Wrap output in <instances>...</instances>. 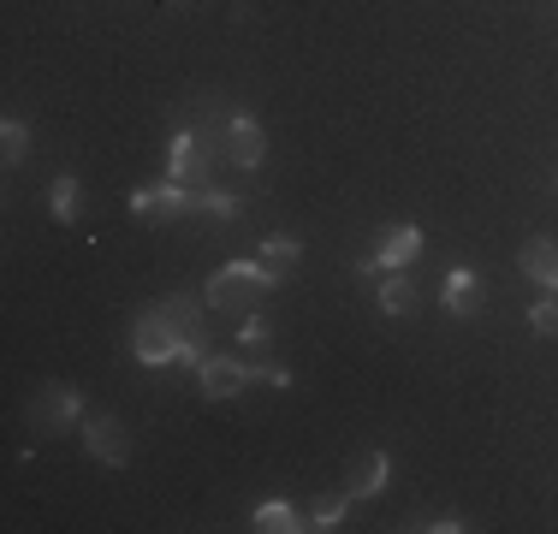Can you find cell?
<instances>
[{"instance_id":"20","label":"cell","mask_w":558,"mask_h":534,"mask_svg":"<svg viewBox=\"0 0 558 534\" xmlns=\"http://www.w3.org/2000/svg\"><path fill=\"white\" fill-rule=\"evenodd\" d=\"M24 149H31V125H24V119H7V125H0V155H7V167H19Z\"/></svg>"},{"instance_id":"26","label":"cell","mask_w":558,"mask_h":534,"mask_svg":"<svg viewBox=\"0 0 558 534\" xmlns=\"http://www.w3.org/2000/svg\"><path fill=\"white\" fill-rule=\"evenodd\" d=\"M179 7H184V0H179Z\"/></svg>"},{"instance_id":"21","label":"cell","mask_w":558,"mask_h":534,"mask_svg":"<svg viewBox=\"0 0 558 534\" xmlns=\"http://www.w3.org/2000/svg\"><path fill=\"white\" fill-rule=\"evenodd\" d=\"M529 327H535L541 339H558V291H541V303L529 310Z\"/></svg>"},{"instance_id":"7","label":"cell","mask_w":558,"mask_h":534,"mask_svg":"<svg viewBox=\"0 0 558 534\" xmlns=\"http://www.w3.org/2000/svg\"><path fill=\"white\" fill-rule=\"evenodd\" d=\"M226 160H232L238 172H256L262 160H268V131H262L256 113H232L226 119Z\"/></svg>"},{"instance_id":"14","label":"cell","mask_w":558,"mask_h":534,"mask_svg":"<svg viewBox=\"0 0 558 534\" xmlns=\"http://www.w3.org/2000/svg\"><path fill=\"white\" fill-rule=\"evenodd\" d=\"M48 208H54L60 226H77L84 220V184H77L72 172H54V184H48Z\"/></svg>"},{"instance_id":"13","label":"cell","mask_w":558,"mask_h":534,"mask_svg":"<svg viewBox=\"0 0 558 534\" xmlns=\"http://www.w3.org/2000/svg\"><path fill=\"white\" fill-rule=\"evenodd\" d=\"M250 529L256 534H298V529H310V517L286 499H262L256 511H250Z\"/></svg>"},{"instance_id":"3","label":"cell","mask_w":558,"mask_h":534,"mask_svg":"<svg viewBox=\"0 0 558 534\" xmlns=\"http://www.w3.org/2000/svg\"><path fill=\"white\" fill-rule=\"evenodd\" d=\"M24 416H31L36 434H72V427H84V392L65 380H48V386H36Z\"/></svg>"},{"instance_id":"24","label":"cell","mask_w":558,"mask_h":534,"mask_svg":"<svg viewBox=\"0 0 558 534\" xmlns=\"http://www.w3.org/2000/svg\"><path fill=\"white\" fill-rule=\"evenodd\" d=\"M428 534H463V529H475V523H463L458 511H446V517H434V523H422Z\"/></svg>"},{"instance_id":"12","label":"cell","mask_w":558,"mask_h":534,"mask_svg":"<svg viewBox=\"0 0 558 534\" xmlns=\"http://www.w3.org/2000/svg\"><path fill=\"white\" fill-rule=\"evenodd\" d=\"M387 481H392V458H387V451H363V458L351 463L344 493H351V499H380V493H387Z\"/></svg>"},{"instance_id":"5","label":"cell","mask_w":558,"mask_h":534,"mask_svg":"<svg viewBox=\"0 0 558 534\" xmlns=\"http://www.w3.org/2000/svg\"><path fill=\"white\" fill-rule=\"evenodd\" d=\"M422 244H428V232H422V226H387V232H380V244H375V256H363L356 262V274L363 279H375V274H404L410 262L422 256Z\"/></svg>"},{"instance_id":"17","label":"cell","mask_w":558,"mask_h":534,"mask_svg":"<svg viewBox=\"0 0 558 534\" xmlns=\"http://www.w3.org/2000/svg\"><path fill=\"white\" fill-rule=\"evenodd\" d=\"M262 262H268L274 274L286 279L291 267L303 262V238H291V232H274V238H262Z\"/></svg>"},{"instance_id":"2","label":"cell","mask_w":558,"mask_h":534,"mask_svg":"<svg viewBox=\"0 0 558 534\" xmlns=\"http://www.w3.org/2000/svg\"><path fill=\"white\" fill-rule=\"evenodd\" d=\"M179 344H184V332L172 327V315L161 310V303H149V310L131 320V356H137L143 368H167V363H179Z\"/></svg>"},{"instance_id":"23","label":"cell","mask_w":558,"mask_h":534,"mask_svg":"<svg viewBox=\"0 0 558 534\" xmlns=\"http://www.w3.org/2000/svg\"><path fill=\"white\" fill-rule=\"evenodd\" d=\"M250 380L274 386V392H286V386H298V380H291V368H286V363H250Z\"/></svg>"},{"instance_id":"18","label":"cell","mask_w":558,"mask_h":534,"mask_svg":"<svg viewBox=\"0 0 558 534\" xmlns=\"http://www.w3.org/2000/svg\"><path fill=\"white\" fill-rule=\"evenodd\" d=\"M191 214H208V220H238V196L220 191V184H196V191H191Z\"/></svg>"},{"instance_id":"19","label":"cell","mask_w":558,"mask_h":534,"mask_svg":"<svg viewBox=\"0 0 558 534\" xmlns=\"http://www.w3.org/2000/svg\"><path fill=\"white\" fill-rule=\"evenodd\" d=\"M351 505H356L351 493H327V499H315V505H310V529H322V534H327V529H339Z\"/></svg>"},{"instance_id":"22","label":"cell","mask_w":558,"mask_h":534,"mask_svg":"<svg viewBox=\"0 0 558 534\" xmlns=\"http://www.w3.org/2000/svg\"><path fill=\"white\" fill-rule=\"evenodd\" d=\"M268 339H274V327H268V315H262V310L238 320V344H244V351H262Z\"/></svg>"},{"instance_id":"11","label":"cell","mask_w":558,"mask_h":534,"mask_svg":"<svg viewBox=\"0 0 558 534\" xmlns=\"http://www.w3.org/2000/svg\"><path fill=\"white\" fill-rule=\"evenodd\" d=\"M517 274L541 291H558V238H529V244L517 250Z\"/></svg>"},{"instance_id":"10","label":"cell","mask_w":558,"mask_h":534,"mask_svg":"<svg viewBox=\"0 0 558 534\" xmlns=\"http://www.w3.org/2000/svg\"><path fill=\"white\" fill-rule=\"evenodd\" d=\"M440 303H446V315L475 320V315H482V303H487L482 274H475V267H446V279H440Z\"/></svg>"},{"instance_id":"9","label":"cell","mask_w":558,"mask_h":534,"mask_svg":"<svg viewBox=\"0 0 558 534\" xmlns=\"http://www.w3.org/2000/svg\"><path fill=\"white\" fill-rule=\"evenodd\" d=\"M77 434H84V451L96 463H108V470H125L131 463V439H125V427H119L113 416H84Z\"/></svg>"},{"instance_id":"15","label":"cell","mask_w":558,"mask_h":534,"mask_svg":"<svg viewBox=\"0 0 558 534\" xmlns=\"http://www.w3.org/2000/svg\"><path fill=\"white\" fill-rule=\"evenodd\" d=\"M416 310H422V298H416V286H410L404 274L380 279V315H387V320H410Z\"/></svg>"},{"instance_id":"25","label":"cell","mask_w":558,"mask_h":534,"mask_svg":"<svg viewBox=\"0 0 558 534\" xmlns=\"http://www.w3.org/2000/svg\"><path fill=\"white\" fill-rule=\"evenodd\" d=\"M553 191H558V172H553Z\"/></svg>"},{"instance_id":"1","label":"cell","mask_w":558,"mask_h":534,"mask_svg":"<svg viewBox=\"0 0 558 534\" xmlns=\"http://www.w3.org/2000/svg\"><path fill=\"white\" fill-rule=\"evenodd\" d=\"M279 291V274L268 262H226V267H215V274H208V286H203V303L208 310H220V315H256L262 303H268Z\"/></svg>"},{"instance_id":"4","label":"cell","mask_w":558,"mask_h":534,"mask_svg":"<svg viewBox=\"0 0 558 534\" xmlns=\"http://www.w3.org/2000/svg\"><path fill=\"white\" fill-rule=\"evenodd\" d=\"M167 179H179V184H215V149H208L203 137H196L191 125H172V137H167Z\"/></svg>"},{"instance_id":"16","label":"cell","mask_w":558,"mask_h":534,"mask_svg":"<svg viewBox=\"0 0 558 534\" xmlns=\"http://www.w3.org/2000/svg\"><path fill=\"white\" fill-rule=\"evenodd\" d=\"M161 310L172 315V327H179L184 339H203V332H208V315H203L208 303H203V298H167Z\"/></svg>"},{"instance_id":"6","label":"cell","mask_w":558,"mask_h":534,"mask_svg":"<svg viewBox=\"0 0 558 534\" xmlns=\"http://www.w3.org/2000/svg\"><path fill=\"white\" fill-rule=\"evenodd\" d=\"M125 208L137 214V220H149V226H167V220H179V214H191V184H179V179L143 184V191L125 196Z\"/></svg>"},{"instance_id":"8","label":"cell","mask_w":558,"mask_h":534,"mask_svg":"<svg viewBox=\"0 0 558 534\" xmlns=\"http://www.w3.org/2000/svg\"><path fill=\"white\" fill-rule=\"evenodd\" d=\"M244 386H256V380H250V363H244V356H220V351H215L203 368H196V392H203L208 404H226V398H238Z\"/></svg>"}]
</instances>
